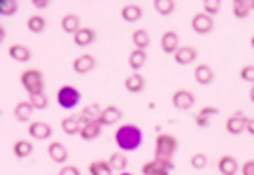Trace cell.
I'll return each mask as SVG.
<instances>
[{"instance_id": "cell-1", "label": "cell", "mask_w": 254, "mask_h": 175, "mask_svg": "<svg viewBox=\"0 0 254 175\" xmlns=\"http://www.w3.org/2000/svg\"><path fill=\"white\" fill-rule=\"evenodd\" d=\"M115 143L123 152H132L138 150L143 143V133L136 124H125L121 126L115 133Z\"/></svg>"}, {"instance_id": "cell-2", "label": "cell", "mask_w": 254, "mask_h": 175, "mask_svg": "<svg viewBox=\"0 0 254 175\" xmlns=\"http://www.w3.org/2000/svg\"><path fill=\"white\" fill-rule=\"evenodd\" d=\"M21 86L25 88V91L29 95H38L44 93V76L38 69H27L19 76Z\"/></svg>"}, {"instance_id": "cell-3", "label": "cell", "mask_w": 254, "mask_h": 175, "mask_svg": "<svg viewBox=\"0 0 254 175\" xmlns=\"http://www.w3.org/2000/svg\"><path fill=\"white\" fill-rule=\"evenodd\" d=\"M178 149V139L170 133H159L155 139V158L172 160L174 152Z\"/></svg>"}, {"instance_id": "cell-4", "label": "cell", "mask_w": 254, "mask_h": 175, "mask_svg": "<svg viewBox=\"0 0 254 175\" xmlns=\"http://www.w3.org/2000/svg\"><path fill=\"white\" fill-rule=\"evenodd\" d=\"M80 91L73 86H64L58 89V95H56V99L60 103V107L62 109H75L76 105L80 103Z\"/></svg>"}, {"instance_id": "cell-5", "label": "cell", "mask_w": 254, "mask_h": 175, "mask_svg": "<svg viewBox=\"0 0 254 175\" xmlns=\"http://www.w3.org/2000/svg\"><path fill=\"white\" fill-rule=\"evenodd\" d=\"M174 168L172 160L166 158H153L149 162H145L141 166V174L143 175H170Z\"/></svg>"}, {"instance_id": "cell-6", "label": "cell", "mask_w": 254, "mask_h": 175, "mask_svg": "<svg viewBox=\"0 0 254 175\" xmlns=\"http://www.w3.org/2000/svg\"><path fill=\"white\" fill-rule=\"evenodd\" d=\"M247 124H249V116L243 113V111H235L228 118L226 130H228V133H231V135H241L243 131L247 130Z\"/></svg>"}, {"instance_id": "cell-7", "label": "cell", "mask_w": 254, "mask_h": 175, "mask_svg": "<svg viewBox=\"0 0 254 175\" xmlns=\"http://www.w3.org/2000/svg\"><path fill=\"white\" fill-rule=\"evenodd\" d=\"M191 29L197 35H210L214 31V19L210 15H206L204 12L195 13L193 19H191Z\"/></svg>"}, {"instance_id": "cell-8", "label": "cell", "mask_w": 254, "mask_h": 175, "mask_svg": "<svg viewBox=\"0 0 254 175\" xmlns=\"http://www.w3.org/2000/svg\"><path fill=\"white\" fill-rule=\"evenodd\" d=\"M172 105L178 111H190L191 107L195 105V95L191 93L190 89H176L172 95Z\"/></svg>"}, {"instance_id": "cell-9", "label": "cell", "mask_w": 254, "mask_h": 175, "mask_svg": "<svg viewBox=\"0 0 254 175\" xmlns=\"http://www.w3.org/2000/svg\"><path fill=\"white\" fill-rule=\"evenodd\" d=\"M48 156L52 158V162L56 164H65L69 160V150L64 143L60 141H52L50 147H48Z\"/></svg>"}, {"instance_id": "cell-10", "label": "cell", "mask_w": 254, "mask_h": 175, "mask_svg": "<svg viewBox=\"0 0 254 175\" xmlns=\"http://www.w3.org/2000/svg\"><path fill=\"white\" fill-rule=\"evenodd\" d=\"M52 133H54V128L46 122H31V126H29V135L33 139H38V141L52 137Z\"/></svg>"}, {"instance_id": "cell-11", "label": "cell", "mask_w": 254, "mask_h": 175, "mask_svg": "<svg viewBox=\"0 0 254 175\" xmlns=\"http://www.w3.org/2000/svg\"><path fill=\"white\" fill-rule=\"evenodd\" d=\"M218 172L222 175H237V172H239L237 158L235 156H229V154L220 156V160H218Z\"/></svg>"}, {"instance_id": "cell-12", "label": "cell", "mask_w": 254, "mask_h": 175, "mask_svg": "<svg viewBox=\"0 0 254 175\" xmlns=\"http://www.w3.org/2000/svg\"><path fill=\"white\" fill-rule=\"evenodd\" d=\"M94 67H96V59L90 53H82V55H78L75 61H73V69H75L76 75H86Z\"/></svg>"}, {"instance_id": "cell-13", "label": "cell", "mask_w": 254, "mask_h": 175, "mask_svg": "<svg viewBox=\"0 0 254 175\" xmlns=\"http://www.w3.org/2000/svg\"><path fill=\"white\" fill-rule=\"evenodd\" d=\"M161 48L165 53H176L180 50V38L176 31H166L161 37Z\"/></svg>"}, {"instance_id": "cell-14", "label": "cell", "mask_w": 254, "mask_h": 175, "mask_svg": "<svg viewBox=\"0 0 254 175\" xmlns=\"http://www.w3.org/2000/svg\"><path fill=\"white\" fill-rule=\"evenodd\" d=\"M121 118H123V111H121L117 105H107V107L102 111L100 124L102 126H113V124H117Z\"/></svg>"}, {"instance_id": "cell-15", "label": "cell", "mask_w": 254, "mask_h": 175, "mask_svg": "<svg viewBox=\"0 0 254 175\" xmlns=\"http://www.w3.org/2000/svg\"><path fill=\"white\" fill-rule=\"evenodd\" d=\"M82 120H80V116L78 114H71V116H65L64 122H62V130H64L67 135H76V133H80V130H82Z\"/></svg>"}, {"instance_id": "cell-16", "label": "cell", "mask_w": 254, "mask_h": 175, "mask_svg": "<svg viewBox=\"0 0 254 175\" xmlns=\"http://www.w3.org/2000/svg\"><path fill=\"white\" fill-rule=\"evenodd\" d=\"M195 80L201 84V86H208L214 82V71L210 65H197L195 67Z\"/></svg>"}, {"instance_id": "cell-17", "label": "cell", "mask_w": 254, "mask_h": 175, "mask_svg": "<svg viewBox=\"0 0 254 175\" xmlns=\"http://www.w3.org/2000/svg\"><path fill=\"white\" fill-rule=\"evenodd\" d=\"M62 29H64L67 35H73L75 37L76 33L82 29L80 27V17L76 15V13H67L62 17Z\"/></svg>"}, {"instance_id": "cell-18", "label": "cell", "mask_w": 254, "mask_h": 175, "mask_svg": "<svg viewBox=\"0 0 254 175\" xmlns=\"http://www.w3.org/2000/svg\"><path fill=\"white\" fill-rule=\"evenodd\" d=\"M8 53H10L12 59H15V61L19 63H29L31 57H33V53H31V50L27 48L25 44H12Z\"/></svg>"}, {"instance_id": "cell-19", "label": "cell", "mask_w": 254, "mask_h": 175, "mask_svg": "<svg viewBox=\"0 0 254 175\" xmlns=\"http://www.w3.org/2000/svg\"><path fill=\"white\" fill-rule=\"evenodd\" d=\"M102 107L98 105V103H94V105H88V107H84L82 111H80V120H82V124H90V122H98L100 120V116H102Z\"/></svg>"}, {"instance_id": "cell-20", "label": "cell", "mask_w": 254, "mask_h": 175, "mask_svg": "<svg viewBox=\"0 0 254 175\" xmlns=\"http://www.w3.org/2000/svg\"><path fill=\"white\" fill-rule=\"evenodd\" d=\"M73 40H75V44L78 48H86V46H90L96 40V31L90 29V27H82L75 37H73Z\"/></svg>"}, {"instance_id": "cell-21", "label": "cell", "mask_w": 254, "mask_h": 175, "mask_svg": "<svg viewBox=\"0 0 254 175\" xmlns=\"http://www.w3.org/2000/svg\"><path fill=\"white\" fill-rule=\"evenodd\" d=\"M197 59V50L193 46H182L176 53H174V61L178 65H190Z\"/></svg>"}, {"instance_id": "cell-22", "label": "cell", "mask_w": 254, "mask_h": 175, "mask_svg": "<svg viewBox=\"0 0 254 175\" xmlns=\"http://www.w3.org/2000/svg\"><path fill=\"white\" fill-rule=\"evenodd\" d=\"M33 113H35V107H33L29 101H19V103L15 105V109H13V116H15V120H19V122H29Z\"/></svg>"}, {"instance_id": "cell-23", "label": "cell", "mask_w": 254, "mask_h": 175, "mask_svg": "<svg viewBox=\"0 0 254 175\" xmlns=\"http://www.w3.org/2000/svg\"><path fill=\"white\" fill-rule=\"evenodd\" d=\"M102 128L103 126L100 124V120L98 122H90V124L82 126V130H80L78 135L84 139V141H94V139H98L102 135Z\"/></svg>"}, {"instance_id": "cell-24", "label": "cell", "mask_w": 254, "mask_h": 175, "mask_svg": "<svg viewBox=\"0 0 254 175\" xmlns=\"http://www.w3.org/2000/svg\"><path fill=\"white\" fill-rule=\"evenodd\" d=\"M254 10V0H235L233 2V15L237 19L249 17V13Z\"/></svg>"}, {"instance_id": "cell-25", "label": "cell", "mask_w": 254, "mask_h": 175, "mask_svg": "<svg viewBox=\"0 0 254 175\" xmlns=\"http://www.w3.org/2000/svg\"><path fill=\"white\" fill-rule=\"evenodd\" d=\"M125 88H127L130 93H140L141 89L145 88V78H143L140 73H132L130 76H127Z\"/></svg>"}, {"instance_id": "cell-26", "label": "cell", "mask_w": 254, "mask_h": 175, "mask_svg": "<svg viewBox=\"0 0 254 175\" xmlns=\"http://www.w3.org/2000/svg\"><path fill=\"white\" fill-rule=\"evenodd\" d=\"M141 15H143V10H141L138 4H127V6L121 10V17H123L127 23L138 21V19H141Z\"/></svg>"}, {"instance_id": "cell-27", "label": "cell", "mask_w": 254, "mask_h": 175, "mask_svg": "<svg viewBox=\"0 0 254 175\" xmlns=\"http://www.w3.org/2000/svg\"><path fill=\"white\" fill-rule=\"evenodd\" d=\"M132 42H134L136 50L145 51L149 48V44H151V37H149V33H147L145 29H138V31L132 33Z\"/></svg>"}, {"instance_id": "cell-28", "label": "cell", "mask_w": 254, "mask_h": 175, "mask_svg": "<svg viewBox=\"0 0 254 175\" xmlns=\"http://www.w3.org/2000/svg\"><path fill=\"white\" fill-rule=\"evenodd\" d=\"M145 61H147V53L143 50H134L128 55V65H130V69L134 73H138L141 67L145 65Z\"/></svg>"}, {"instance_id": "cell-29", "label": "cell", "mask_w": 254, "mask_h": 175, "mask_svg": "<svg viewBox=\"0 0 254 175\" xmlns=\"http://www.w3.org/2000/svg\"><path fill=\"white\" fill-rule=\"evenodd\" d=\"M90 175H113V168L107 160H96V162H90L88 166Z\"/></svg>"}, {"instance_id": "cell-30", "label": "cell", "mask_w": 254, "mask_h": 175, "mask_svg": "<svg viewBox=\"0 0 254 175\" xmlns=\"http://www.w3.org/2000/svg\"><path fill=\"white\" fill-rule=\"evenodd\" d=\"M33 143L31 141H25V139H19V141H15L13 143V154L17 156V158H27V156H31L33 154Z\"/></svg>"}, {"instance_id": "cell-31", "label": "cell", "mask_w": 254, "mask_h": 175, "mask_svg": "<svg viewBox=\"0 0 254 175\" xmlns=\"http://www.w3.org/2000/svg\"><path fill=\"white\" fill-rule=\"evenodd\" d=\"M109 164H111V168H113L115 172H125L128 168V158L123 154V152H113L111 156H109Z\"/></svg>"}, {"instance_id": "cell-32", "label": "cell", "mask_w": 254, "mask_h": 175, "mask_svg": "<svg viewBox=\"0 0 254 175\" xmlns=\"http://www.w3.org/2000/svg\"><path fill=\"white\" fill-rule=\"evenodd\" d=\"M27 29H29L31 33H35V35H40V33L46 29V19H44L42 15H31V17L27 19Z\"/></svg>"}, {"instance_id": "cell-33", "label": "cell", "mask_w": 254, "mask_h": 175, "mask_svg": "<svg viewBox=\"0 0 254 175\" xmlns=\"http://www.w3.org/2000/svg\"><path fill=\"white\" fill-rule=\"evenodd\" d=\"M153 6H155V10L161 13V15H170V13L176 10V2L174 0H155Z\"/></svg>"}, {"instance_id": "cell-34", "label": "cell", "mask_w": 254, "mask_h": 175, "mask_svg": "<svg viewBox=\"0 0 254 175\" xmlns=\"http://www.w3.org/2000/svg\"><path fill=\"white\" fill-rule=\"evenodd\" d=\"M29 103L35 107V111H44V109H48V105H50V101H48V95H46V93L29 95Z\"/></svg>"}, {"instance_id": "cell-35", "label": "cell", "mask_w": 254, "mask_h": 175, "mask_svg": "<svg viewBox=\"0 0 254 175\" xmlns=\"http://www.w3.org/2000/svg\"><path fill=\"white\" fill-rule=\"evenodd\" d=\"M17 10H19V6L15 0H0V15L10 17V15H15Z\"/></svg>"}, {"instance_id": "cell-36", "label": "cell", "mask_w": 254, "mask_h": 175, "mask_svg": "<svg viewBox=\"0 0 254 175\" xmlns=\"http://www.w3.org/2000/svg\"><path fill=\"white\" fill-rule=\"evenodd\" d=\"M208 166V156L203 154V152H195L193 156H191V168L193 170H197V172H201Z\"/></svg>"}, {"instance_id": "cell-37", "label": "cell", "mask_w": 254, "mask_h": 175, "mask_svg": "<svg viewBox=\"0 0 254 175\" xmlns=\"http://www.w3.org/2000/svg\"><path fill=\"white\" fill-rule=\"evenodd\" d=\"M220 6H222V2L220 0H204L203 2V8H204V13L206 15H216L220 12Z\"/></svg>"}, {"instance_id": "cell-38", "label": "cell", "mask_w": 254, "mask_h": 175, "mask_svg": "<svg viewBox=\"0 0 254 175\" xmlns=\"http://www.w3.org/2000/svg\"><path fill=\"white\" fill-rule=\"evenodd\" d=\"M239 76H241V80H245V82L254 84V65H245L241 71H239Z\"/></svg>"}, {"instance_id": "cell-39", "label": "cell", "mask_w": 254, "mask_h": 175, "mask_svg": "<svg viewBox=\"0 0 254 175\" xmlns=\"http://www.w3.org/2000/svg\"><path fill=\"white\" fill-rule=\"evenodd\" d=\"M218 113H220V109H216V107H203V109L199 111V114H201V116H206V118L216 116Z\"/></svg>"}, {"instance_id": "cell-40", "label": "cell", "mask_w": 254, "mask_h": 175, "mask_svg": "<svg viewBox=\"0 0 254 175\" xmlns=\"http://www.w3.org/2000/svg\"><path fill=\"white\" fill-rule=\"evenodd\" d=\"M60 175H82V174H80V170L76 166H64Z\"/></svg>"}, {"instance_id": "cell-41", "label": "cell", "mask_w": 254, "mask_h": 175, "mask_svg": "<svg viewBox=\"0 0 254 175\" xmlns=\"http://www.w3.org/2000/svg\"><path fill=\"white\" fill-rule=\"evenodd\" d=\"M243 175H254V160H247L241 168Z\"/></svg>"}, {"instance_id": "cell-42", "label": "cell", "mask_w": 254, "mask_h": 175, "mask_svg": "<svg viewBox=\"0 0 254 175\" xmlns=\"http://www.w3.org/2000/svg\"><path fill=\"white\" fill-rule=\"evenodd\" d=\"M195 122H197V126H199V128H208V126H210V118L197 114V116H195Z\"/></svg>"}, {"instance_id": "cell-43", "label": "cell", "mask_w": 254, "mask_h": 175, "mask_svg": "<svg viewBox=\"0 0 254 175\" xmlns=\"http://www.w3.org/2000/svg\"><path fill=\"white\" fill-rule=\"evenodd\" d=\"M31 4H33L35 8H38V10H44V8L50 6V0H33Z\"/></svg>"}, {"instance_id": "cell-44", "label": "cell", "mask_w": 254, "mask_h": 175, "mask_svg": "<svg viewBox=\"0 0 254 175\" xmlns=\"http://www.w3.org/2000/svg\"><path fill=\"white\" fill-rule=\"evenodd\" d=\"M247 131L254 135V118H249V124H247Z\"/></svg>"}, {"instance_id": "cell-45", "label": "cell", "mask_w": 254, "mask_h": 175, "mask_svg": "<svg viewBox=\"0 0 254 175\" xmlns=\"http://www.w3.org/2000/svg\"><path fill=\"white\" fill-rule=\"evenodd\" d=\"M249 95H251V101L254 103V84H253V88H251V93H249Z\"/></svg>"}, {"instance_id": "cell-46", "label": "cell", "mask_w": 254, "mask_h": 175, "mask_svg": "<svg viewBox=\"0 0 254 175\" xmlns=\"http://www.w3.org/2000/svg\"><path fill=\"white\" fill-rule=\"evenodd\" d=\"M251 46H253V50H254V35H253V38H251Z\"/></svg>"}, {"instance_id": "cell-47", "label": "cell", "mask_w": 254, "mask_h": 175, "mask_svg": "<svg viewBox=\"0 0 254 175\" xmlns=\"http://www.w3.org/2000/svg\"><path fill=\"white\" fill-rule=\"evenodd\" d=\"M121 175H132V174H128V172H123V174H121Z\"/></svg>"}]
</instances>
